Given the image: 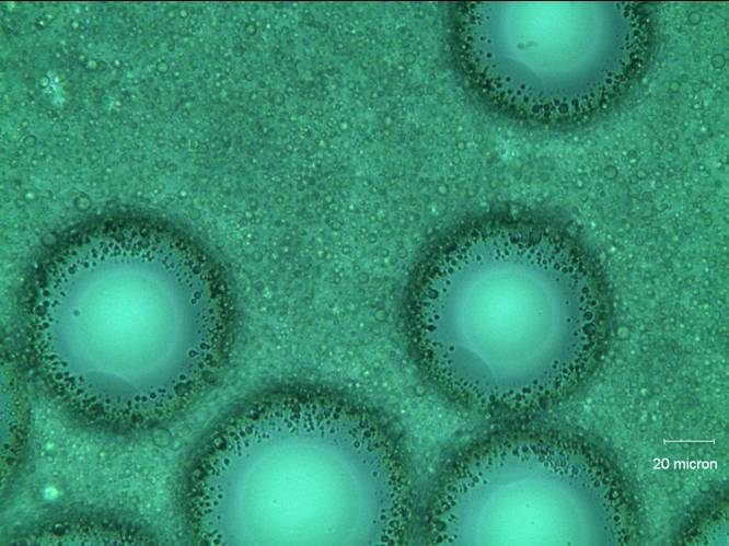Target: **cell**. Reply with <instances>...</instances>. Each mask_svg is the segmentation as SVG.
<instances>
[{
  "label": "cell",
  "instance_id": "obj_1",
  "mask_svg": "<svg viewBox=\"0 0 729 546\" xmlns=\"http://www.w3.org/2000/svg\"><path fill=\"white\" fill-rule=\"evenodd\" d=\"M187 500L213 544H395L408 518L406 472L382 423L303 387L263 394L219 427Z\"/></svg>",
  "mask_w": 729,
  "mask_h": 546
},
{
  "label": "cell",
  "instance_id": "obj_2",
  "mask_svg": "<svg viewBox=\"0 0 729 546\" xmlns=\"http://www.w3.org/2000/svg\"><path fill=\"white\" fill-rule=\"evenodd\" d=\"M459 70L487 106L513 119L574 125L610 107L640 78L655 40L639 3H459Z\"/></svg>",
  "mask_w": 729,
  "mask_h": 546
},
{
  "label": "cell",
  "instance_id": "obj_3",
  "mask_svg": "<svg viewBox=\"0 0 729 546\" xmlns=\"http://www.w3.org/2000/svg\"><path fill=\"white\" fill-rule=\"evenodd\" d=\"M572 466L567 449L553 439L514 437L472 450L452 466L436 493L433 542H564Z\"/></svg>",
  "mask_w": 729,
  "mask_h": 546
}]
</instances>
